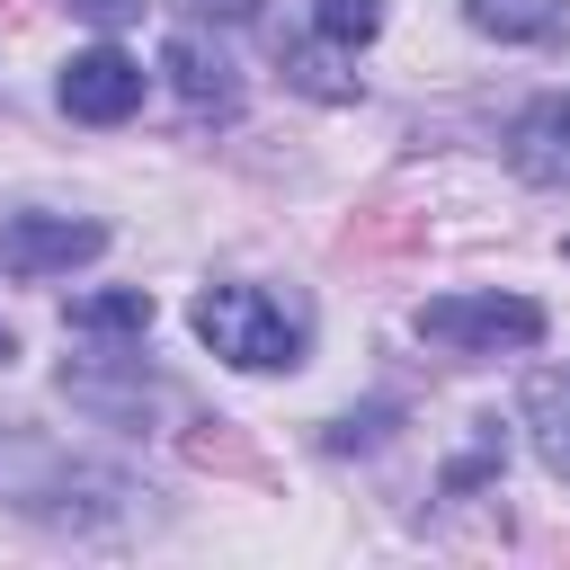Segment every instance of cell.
Returning <instances> with one entry per match:
<instances>
[{
	"label": "cell",
	"instance_id": "3957f363",
	"mask_svg": "<svg viewBox=\"0 0 570 570\" xmlns=\"http://www.w3.org/2000/svg\"><path fill=\"white\" fill-rule=\"evenodd\" d=\"M98 249H107V223H80V214H9L0 223V276H18V285L71 276Z\"/></svg>",
	"mask_w": 570,
	"mask_h": 570
},
{
	"label": "cell",
	"instance_id": "8fae6325",
	"mask_svg": "<svg viewBox=\"0 0 570 570\" xmlns=\"http://www.w3.org/2000/svg\"><path fill=\"white\" fill-rule=\"evenodd\" d=\"M499 463H508V428H499V419H472V445H463V454L445 463V490L463 499V490H481V481H490Z\"/></svg>",
	"mask_w": 570,
	"mask_h": 570
},
{
	"label": "cell",
	"instance_id": "7c38bea8",
	"mask_svg": "<svg viewBox=\"0 0 570 570\" xmlns=\"http://www.w3.org/2000/svg\"><path fill=\"white\" fill-rule=\"evenodd\" d=\"M374 27H383V0H321V9H312V36L338 45V53L374 45Z\"/></svg>",
	"mask_w": 570,
	"mask_h": 570
},
{
	"label": "cell",
	"instance_id": "4fadbf2b",
	"mask_svg": "<svg viewBox=\"0 0 570 570\" xmlns=\"http://www.w3.org/2000/svg\"><path fill=\"white\" fill-rule=\"evenodd\" d=\"M169 9H187V18H223V27L258 18V0H169Z\"/></svg>",
	"mask_w": 570,
	"mask_h": 570
},
{
	"label": "cell",
	"instance_id": "5b68a950",
	"mask_svg": "<svg viewBox=\"0 0 570 570\" xmlns=\"http://www.w3.org/2000/svg\"><path fill=\"white\" fill-rule=\"evenodd\" d=\"M508 160H517V178H534V187H570V89L534 98V107L508 125Z\"/></svg>",
	"mask_w": 570,
	"mask_h": 570
},
{
	"label": "cell",
	"instance_id": "9a60e30c",
	"mask_svg": "<svg viewBox=\"0 0 570 570\" xmlns=\"http://www.w3.org/2000/svg\"><path fill=\"white\" fill-rule=\"evenodd\" d=\"M9 356H18V338H9V330H0V365H9Z\"/></svg>",
	"mask_w": 570,
	"mask_h": 570
},
{
	"label": "cell",
	"instance_id": "52a82bcc",
	"mask_svg": "<svg viewBox=\"0 0 570 570\" xmlns=\"http://www.w3.org/2000/svg\"><path fill=\"white\" fill-rule=\"evenodd\" d=\"M160 71L178 80V98H187V107H232V98H240V80H232L223 45H205V36H187V27L160 45Z\"/></svg>",
	"mask_w": 570,
	"mask_h": 570
},
{
	"label": "cell",
	"instance_id": "5bb4252c",
	"mask_svg": "<svg viewBox=\"0 0 570 570\" xmlns=\"http://www.w3.org/2000/svg\"><path fill=\"white\" fill-rule=\"evenodd\" d=\"M71 9H80V18H98V27H116V18H134L142 0H71Z\"/></svg>",
	"mask_w": 570,
	"mask_h": 570
},
{
	"label": "cell",
	"instance_id": "9c48e42d",
	"mask_svg": "<svg viewBox=\"0 0 570 570\" xmlns=\"http://www.w3.org/2000/svg\"><path fill=\"white\" fill-rule=\"evenodd\" d=\"M463 18L481 36H561V0H463Z\"/></svg>",
	"mask_w": 570,
	"mask_h": 570
},
{
	"label": "cell",
	"instance_id": "8992f818",
	"mask_svg": "<svg viewBox=\"0 0 570 570\" xmlns=\"http://www.w3.org/2000/svg\"><path fill=\"white\" fill-rule=\"evenodd\" d=\"M525 436H534L543 472H552V481H570V365L525 374Z\"/></svg>",
	"mask_w": 570,
	"mask_h": 570
},
{
	"label": "cell",
	"instance_id": "7a4b0ae2",
	"mask_svg": "<svg viewBox=\"0 0 570 570\" xmlns=\"http://www.w3.org/2000/svg\"><path fill=\"white\" fill-rule=\"evenodd\" d=\"M419 338H436L454 356L534 347L543 338V303H525V294H436V303H419Z\"/></svg>",
	"mask_w": 570,
	"mask_h": 570
},
{
	"label": "cell",
	"instance_id": "6da1fadb",
	"mask_svg": "<svg viewBox=\"0 0 570 570\" xmlns=\"http://www.w3.org/2000/svg\"><path fill=\"white\" fill-rule=\"evenodd\" d=\"M187 321H196V338H205L223 365H240V374H294V365L312 356V312H303L294 294H276V285H205V294L187 303Z\"/></svg>",
	"mask_w": 570,
	"mask_h": 570
},
{
	"label": "cell",
	"instance_id": "277c9868",
	"mask_svg": "<svg viewBox=\"0 0 570 570\" xmlns=\"http://www.w3.org/2000/svg\"><path fill=\"white\" fill-rule=\"evenodd\" d=\"M134 107H142V62H134L125 45H89V53L62 62V116H80V125H125Z\"/></svg>",
	"mask_w": 570,
	"mask_h": 570
},
{
	"label": "cell",
	"instance_id": "ba28073f",
	"mask_svg": "<svg viewBox=\"0 0 570 570\" xmlns=\"http://www.w3.org/2000/svg\"><path fill=\"white\" fill-rule=\"evenodd\" d=\"M71 330H80V338H142V330H151V294H142V285L80 294V303H71Z\"/></svg>",
	"mask_w": 570,
	"mask_h": 570
},
{
	"label": "cell",
	"instance_id": "30bf717a",
	"mask_svg": "<svg viewBox=\"0 0 570 570\" xmlns=\"http://www.w3.org/2000/svg\"><path fill=\"white\" fill-rule=\"evenodd\" d=\"M285 80L303 98H356V80L338 71V45H285Z\"/></svg>",
	"mask_w": 570,
	"mask_h": 570
}]
</instances>
